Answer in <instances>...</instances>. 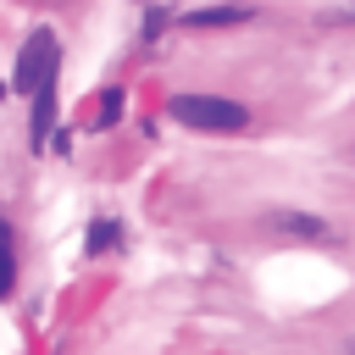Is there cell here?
<instances>
[{
	"instance_id": "1",
	"label": "cell",
	"mask_w": 355,
	"mask_h": 355,
	"mask_svg": "<svg viewBox=\"0 0 355 355\" xmlns=\"http://www.w3.org/2000/svg\"><path fill=\"white\" fill-rule=\"evenodd\" d=\"M166 116L183 122V128H194V133H244V128H250V111H244L239 100L200 94V89L172 94V100H166Z\"/></svg>"
},
{
	"instance_id": "2",
	"label": "cell",
	"mask_w": 355,
	"mask_h": 355,
	"mask_svg": "<svg viewBox=\"0 0 355 355\" xmlns=\"http://www.w3.org/2000/svg\"><path fill=\"white\" fill-rule=\"evenodd\" d=\"M55 67H61V44H55V33H50V28H33V33L22 39V50H17V72H11L17 94H39V89L55 78Z\"/></svg>"
},
{
	"instance_id": "3",
	"label": "cell",
	"mask_w": 355,
	"mask_h": 355,
	"mask_svg": "<svg viewBox=\"0 0 355 355\" xmlns=\"http://www.w3.org/2000/svg\"><path fill=\"white\" fill-rule=\"evenodd\" d=\"M272 227H277V233H288V239H316V244H327V239H333V227H327L322 216H305V211H277V216H272Z\"/></svg>"
},
{
	"instance_id": "4",
	"label": "cell",
	"mask_w": 355,
	"mask_h": 355,
	"mask_svg": "<svg viewBox=\"0 0 355 355\" xmlns=\"http://www.w3.org/2000/svg\"><path fill=\"white\" fill-rule=\"evenodd\" d=\"M28 133H33V150H44V139L55 133V78L33 94V128Z\"/></svg>"
},
{
	"instance_id": "5",
	"label": "cell",
	"mask_w": 355,
	"mask_h": 355,
	"mask_svg": "<svg viewBox=\"0 0 355 355\" xmlns=\"http://www.w3.org/2000/svg\"><path fill=\"white\" fill-rule=\"evenodd\" d=\"M233 22H250V6H200L183 17V28H233Z\"/></svg>"
},
{
	"instance_id": "6",
	"label": "cell",
	"mask_w": 355,
	"mask_h": 355,
	"mask_svg": "<svg viewBox=\"0 0 355 355\" xmlns=\"http://www.w3.org/2000/svg\"><path fill=\"white\" fill-rule=\"evenodd\" d=\"M116 244H122V222H116V216H94L89 233H83V250H89V255H105V250H116Z\"/></svg>"
},
{
	"instance_id": "7",
	"label": "cell",
	"mask_w": 355,
	"mask_h": 355,
	"mask_svg": "<svg viewBox=\"0 0 355 355\" xmlns=\"http://www.w3.org/2000/svg\"><path fill=\"white\" fill-rule=\"evenodd\" d=\"M17 288V244H11V222L0 216V300Z\"/></svg>"
},
{
	"instance_id": "8",
	"label": "cell",
	"mask_w": 355,
	"mask_h": 355,
	"mask_svg": "<svg viewBox=\"0 0 355 355\" xmlns=\"http://www.w3.org/2000/svg\"><path fill=\"white\" fill-rule=\"evenodd\" d=\"M122 116V89H105V100H100V128H111Z\"/></svg>"
},
{
	"instance_id": "9",
	"label": "cell",
	"mask_w": 355,
	"mask_h": 355,
	"mask_svg": "<svg viewBox=\"0 0 355 355\" xmlns=\"http://www.w3.org/2000/svg\"><path fill=\"white\" fill-rule=\"evenodd\" d=\"M161 28H166V11H150V17H144V44H155Z\"/></svg>"
},
{
	"instance_id": "10",
	"label": "cell",
	"mask_w": 355,
	"mask_h": 355,
	"mask_svg": "<svg viewBox=\"0 0 355 355\" xmlns=\"http://www.w3.org/2000/svg\"><path fill=\"white\" fill-rule=\"evenodd\" d=\"M327 22H355V0H349L344 11H327Z\"/></svg>"
},
{
	"instance_id": "11",
	"label": "cell",
	"mask_w": 355,
	"mask_h": 355,
	"mask_svg": "<svg viewBox=\"0 0 355 355\" xmlns=\"http://www.w3.org/2000/svg\"><path fill=\"white\" fill-rule=\"evenodd\" d=\"M349 349H355V338H349Z\"/></svg>"
}]
</instances>
